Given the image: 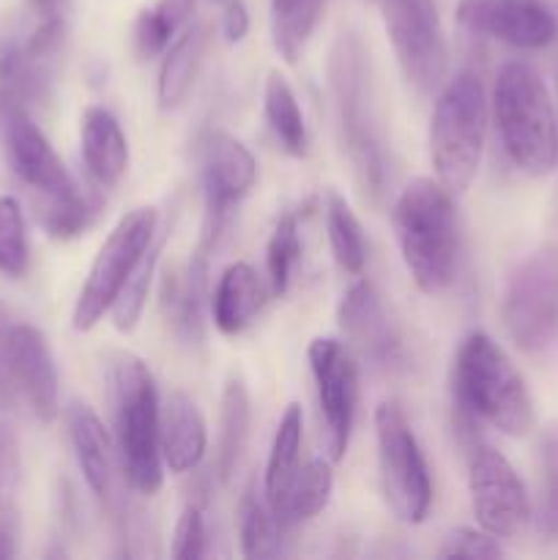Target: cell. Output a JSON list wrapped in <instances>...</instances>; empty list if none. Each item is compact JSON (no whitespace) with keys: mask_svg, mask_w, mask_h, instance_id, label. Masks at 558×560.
<instances>
[{"mask_svg":"<svg viewBox=\"0 0 558 560\" xmlns=\"http://www.w3.org/2000/svg\"><path fill=\"white\" fill-rule=\"evenodd\" d=\"M326 85L339 148L348 156L361 195L377 206L392 186V153L377 104L370 52L356 33L345 31L334 38L326 63Z\"/></svg>","mask_w":558,"mask_h":560,"instance_id":"1","label":"cell"},{"mask_svg":"<svg viewBox=\"0 0 558 560\" xmlns=\"http://www.w3.org/2000/svg\"><path fill=\"white\" fill-rule=\"evenodd\" d=\"M452 408L457 410L460 438L476 446L479 421H487L509 438H525L536 424L534 399L518 366L501 345L485 331L460 342L452 366Z\"/></svg>","mask_w":558,"mask_h":560,"instance_id":"2","label":"cell"},{"mask_svg":"<svg viewBox=\"0 0 558 560\" xmlns=\"http://www.w3.org/2000/svg\"><path fill=\"white\" fill-rule=\"evenodd\" d=\"M394 233L410 279L441 295L457 279L460 222L454 195L438 178H414L394 202Z\"/></svg>","mask_w":558,"mask_h":560,"instance_id":"3","label":"cell"},{"mask_svg":"<svg viewBox=\"0 0 558 560\" xmlns=\"http://www.w3.org/2000/svg\"><path fill=\"white\" fill-rule=\"evenodd\" d=\"M107 392L120 474L131 492L146 498L156 495L164 481L156 381L140 355L115 350L107 359Z\"/></svg>","mask_w":558,"mask_h":560,"instance_id":"4","label":"cell"},{"mask_svg":"<svg viewBox=\"0 0 558 560\" xmlns=\"http://www.w3.org/2000/svg\"><path fill=\"white\" fill-rule=\"evenodd\" d=\"M492 113L503 151L520 173L545 178L558 164V120L545 80L534 66L509 60L492 88Z\"/></svg>","mask_w":558,"mask_h":560,"instance_id":"5","label":"cell"},{"mask_svg":"<svg viewBox=\"0 0 558 560\" xmlns=\"http://www.w3.org/2000/svg\"><path fill=\"white\" fill-rule=\"evenodd\" d=\"M487 118L490 107L479 74L463 71L443 82L430 120V156L438 180L452 195H463L479 173Z\"/></svg>","mask_w":558,"mask_h":560,"instance_id":"6","label":"cell"},{"mask_svg":"<svg viewBox=\"0 0 558 560\" xmlns=\"http://www.w3.org/2000/svg\"><path fill=\"white\" fill-rule=\"evenodd\" d=\"M501 323L525 355H550L558 348V244L525 255L509 273L501 295Z\"/></svg>","mask_w":558,"mask_h":560,"instance_id":"7","label":"cell"},{"mask_svg":"<svg viewBox=\"0 0 558 560\" xmlns=\"http://www.w3.org/2000/svg\"><path fill=\"white\" fill-rule=\"evenodd\" d=\"M375 446L381 487L392 512L405 525L425 523L432 506L430 468L397 399L377 405Z\"/></svg>","mask_w":558,"mask_h":560,"instance_id":"8","label":"cell"},{"mask_svg":"<svg viewBox=\"0 0 558 560\" xmlns=\"http://www.w3.org/2000/svg\"><path fill=\"white\" fill-rule=\"evenodd\" d=\"M202 230L197 246L208 255L222 246L230 233L235 208L255 189L257 162L249 148L222 129H211L200 140Z\"/></svg>","mask_w":558,"mask_h":560,"instance_id":"9","label":"cell"},{"mask_svg":"<svg viewBox=\"0 0 558 560\" xmlns=\"http://www.w3.org/2000/svg\"><path fill=\"white\" fill-rule=\"evenodd\" d=\"M159 230V213L156 208L142 206L126 213L109 235L104 238L102 249L93 257L91 271H88L85 282H82L80 295H77L74 315H71V326L77 331H91L104 315H109L115 299H118L120 288L129 279L131 268L140 260L146 246Z\"/></svg>","mask_w":558,"mask_h":560,"instance_id":"10","label":"cell"},{"mask_svg":"<svg viewBox=\"0 0 558 560\" xmlns=\"http://www.w3.org/2000/svg\"><path fill=\"white\" fill-rule=\"evenodd\" d=\"M399 71L419 93L441 91L449 47L435 0H377Z\"/></svg>","mask_w":558,"mask_h":560,"instance_id":"11","label":"cell"},{"mask_svg":"<svg viewBox=\"0 0 558 560\" xmlns=\"http://www.w3.org/2000/svg\"><path fill=\"white\" fill-rule=\"evenodd\" d=\"M306 359L321 405V438L326 457L339 463L348 454L350 432H353L356 405H359V366L350 348L332 337L312 339Z\"/></svg>","mask_w":558,"mask_h":560,"instance_id":"12","label":"cell"},{"mask_svg":"<svg viewBox=\"0 0 558 560\" xmlns=\"http://www.w3.org/2000/svg\"><path fill=\"white\" fill-rule=\"evenodd\" d=\"M470 509L481 530L512 539L528 525L531 501L523 479L498 448L476 443L468 448Z\"/></svg>","mask_w":558,"mask_h":560,"instance_id":"13","label":"cell"},{"mask_svg":"<svg viewBox=\"0 0 558 560\" xmlns=\"http://www.w3.org/2000/svg\"><path fill=\"white\" fill-rule=\"evenodd\" d=\"M339 331L350 350L359 353L372 370L399 372L405 366V345L397 323L388 315L375 284L359 279L345 290L337 306Z\"/></svg>","mask_w":558,"mask_h":560,"instance_id":"14","label":"cell"},{"mask_svg":"<svg viewBox=\"0 0 558 560\" xmlns=\"http://www.w3.org/2000/svg\"><path fill=\"white\" fill-rule=\"evenodd\" d=\"M0 120L11 173L33 191L36 200H58L82 191L25 107L5 109Z\"/></svg>","mask_w":558,"mask_h":560,"instance_id":"15","label":"cell"},{"mask_svg":"<svg viewBox=\"0 0 558 560\" xmlns=\"http://www.w3.org/2000/svg\"><path fill=\"white\" fill-rule=\"evenodd\" d=\"M457 20L474 36L498 38L518 49H542L556 38L558 25L542 0H463Z\"/></svg>","mask_w":558,"mask_h":560,"instance_id":"16","label":"cell"},{"mask_svg":"<svg viewBox=\"0 0 558 560\" xmlns=\"http://www.w3.org/2000/svg\"><path fill=\"white\" fill-rule=\"evenodd\" d=\"M9 372L16 388L38 421L49 424L60 410L58 370L47 339L31 323H14L9 342Z\"/></svg>","mask_w":558,"mask_h":560,"instance_id":"17","label":"cell"},{"mask_svg":"<svg viewBox=\"0 0 558 560\" xmlns=\"http://www.w3.org/2000/svg\"><path fill=\"white\" fill-rule=\"evenodd\" d=\"M66 427H69L71 448H74L77 465H80L88 490L102 506L118 509L120 498L118 487H115V474L120 470L118 448H115V441L104 421L98 419L91 405L71 402L66 410Z\"/></svg>","mask_w":558,"mask_h":560,"instance_id":"18","label":"cell"},{"mask_svg":"<svg viewBox=\"0 0 558 560\" xmlns=\"http://www.w3.org/2000/svg\"><path fill=\"white\" fill-rule=\"evenodd\" d=\"M208 257L211 255L197 246L189 262L170 268L164 273L162 288H159V299H162V312L170 331L189 348H197L206 339Z\"/></svg>","mask_w":558,"mask_h":560,"instance_id":"19","label":"cell"},{"mask_svg":"<svg viewBox=\"0 0 558 560\" xmlns=\"http://www.w3.org/2000/svg\"><path fill=\"white\" fill-rule=\"evenodd\" d=\"M208 427L200 408L186 392L167 394L159 405V452L170 474H189L202 463Z\"/></svg>","mask_w":558,"mask_h":560,"instance_id":"20","label":"cell"},{"mask_svg":"<svg viewBox=\"0 0 558 560\" xmlns=\"http://www.w3.org/2000/svg\"><path fill=\"white\" fill-rule=\"evenodd\" d=\"M82 162L102 189L118 184L129 167V142L118 118L104 107H88L80 118Z\"/></svg>","mask_w":558,"mask_h":560,"instance_id":"21","label":"cell"},{"mask_svg":"<svg viewBox=\"0 0 558 560\" xmlns=\"http://www.w3.org/2000/svg\"><path fill=\"white\" fill-rule=\"evenodd\" d=\"M252 427V399L246 392V383L239 375H230L219 399V432H217V457L213 470L219 481L228 485L241 468V459L246 454Z\"/></svg>","mask_w":558,"mask_h":560,"instance_id":"22","label":"cell"},{"mask_svg":"<svg viewBox=\"0 0 558 560\" xmlns=\"http://www.w3.org/2000/svg\"><path fill=\"white\" fill-rule=\"evenodd\" d=\"M263 306V282L249 262H233L222 271L211 295L213 326L224 337L244 331Z\"/></svg>","mask_w":558,"mask_h":560,"instance_id":"23","label":"cell"},{"mask_svg":"<svg viewBox=\"0 0 558 560\" xmlns=\"http://www.w3.org/2000/svg\"><path fill=\"white\" fill-rule=\"evenodd\" d=\"M208 47V27L202 22L186 27L167 49H164L162 69H159L156 96L162 109H175L186 102L200 74L202 58Z\"/></svg>","mask_w":558,"mask_h":560,"instance_id":"24","label":"cell"},{"mask_svg":"<svg viewBox=\"0 0 558 560\" xmlns=\"http://www.w3.org/2000/svg\"><path fill=\"white\" fill-rule=\"evenodd\" d=\"M301 441H304V413H301L299 402H290L279 419L277 432H274L266 474H263V495H266L271 512H277L290 481L299 474Z\"/></svg>","mask_w":558,"mask_h":560,"instance_id":"25","label":"cell"},{"mask_svg":"<svg viewBox=\"0 0 558 560\" xmlns=\"http://www.w3.org/2000/svg\"><path fill=\"white\" fill-rule=\"evenodd\" d=\"M334 492V470L332 459H310L299 468L295 479L290 481L288 492H284L282 503L274 512L279 528H295V525L306 523V520L317 517L323 509L328 506Z\"/></svg>","mask_w":558,"mask_h":560,"instance_id":"26","label":"cell"},{"mask_svg":"<svg viewBox=\"0 0 558 560\" xmlns=\"http://www.w3.org/2000/svg\"><path fill=\"white\" fill-rule=\"evenodd\" d=\"M197 0H156L151 9H142L135 20L131 44L140 60H151L164 55L175 33L191 20Z\"/></svg>","mask_w":558,"mask_h":560,"instance_id":"27","label":"cell"},{"mask_svg":"<svg viewBox=\"0 0 558 560\" xmlns=\"http://www.w3.org/2000/svg\"><path fill=\"white\" fill-rule=\"evenodd\" d=\"M263 113H266L268 129L274 131L282 151L290 156H304L306 153V124L304 113L299 107L293 88L279 71H271L263 88Z\"/></svg>","mask_w":558,"mask_h":560,"instance_id":"28","label":"cell"},{"mask_svg":"<svg viewBox=\"0 0 558 560\" xmlns=\"http://www.w3.org/2000/svg\"><path fill=\"white\" fill-rule=\"evenodd\" d=\"M167 235H170V228L156 230V235H153L151 244L146 246V252L140 255V260H137L135 268H131L129 279H126L124 288H120L113 310H109L113 326L118 328L120 334H131L137 328V323H140L142 310H146V301H148V290H151L153 277H156L159 257H162Z\"/></svg>","mask_w":558,"mask_h":560,"instance_id":"29","label":"cell"},{"mask_svg":"<svg viewBox=\"0 0 558 560\" xmlns=\"http://www.w3.org/2000/svg\"><path fill=\"white\" fill-rule=\"evenodd\" d=\"M20 446L9 427L0 424V560L16 556L20 541Z\"/></svg>","mask_w":558,"mask_h":560,"instance_id":"30","label":"cell"},{"mask_svg":"<svg viewBox=\"0 0 558 560\" xmlns=\"http://www.w3.org/2000/svg\"><path fill=\"white\" fill-rule=\"evenodd\" d=\"M323 0H271V38L277 52L295 63L321 20Z\"/></svg>","mask_w":558,"mask_h":560,"instance_id":"31","label":"cell"},{"mask_svg":"<svg viewBox=\"0 0 558 560\" xmlns=\"http://www.w3.org/2000/svg\"><path fill=\"white\" fill-rule=\"evenodd\" d=\"M326 230L337 266L342 268L345 273H350V277H359L367 266V238L359 217H356L353 208L348 206L345 197L328 195Z\"/></svg>","mask_w":558,"mask_h":560,"instance_id":"32","label":"cell"},{"mask_svg":"<svg viewBox=\"0 0 558 560\" xmlns=\"http://www.w3.org/2000/svg\"><path fill=\"white\" fill-rule=\"evenodd\" d=\"M279 528L266 495H257L255 490H246L239 503V541L244 558H277L282 552L279 547Z\"/></svg>","mask_w":558,"mask_h":560,"instance_id":"33","label":"cell"},{"mask_svg":"<svg viewBox=\"0 0 558 560\" xmlns=\"http://www.w3.org/2000/svg\"><path fill=\"white\" fill-rule=\"evenodd\" d=\"M98 213L96 197L77 191L71 197H58V200H36V219L44 233L58 241L77 238L91 228Z\"/></svg>","mask_w":558,"mask_h":560,"instance_id":"34","label":"cell"},{"mask_svg":"<svg viewBox=\"0 0 558 560\" xmlns=\"http://www.w3.org/2000/svg\"><path fill=\"white\" fill-rule=\"evenodd\" d=\"M301 255L299 238V217L293 211H284L277 219L271 230V238L266 246V271H268V290L271 295H284L293 279V268Z\"/></svg>","mask_w":558,"mask_h":560,"instance_id":"35","label":"cell"},{"mask_svg":"<svg viewBox=\"0 0 558 560\" xmlns=\"http://www.w3.org/2000/svg\"><path fill=\"white\" fill-rule=\"evenodd\" d=\"M31 266V244L22 208L14 197H0V273L9 279H20Z\"/></svg>","mask_w":558,"mask_h":560,"instance_id":"36","label":"cell"},{"mask_svg":"<svg viewBox=\"0 0 558 560\" xmlns=\"http://www.w3.org/2000/svg\"><path fill=\"white\" fill-rule=\"evenodd\" d=\"M542 523L550 536H558V427L542 438Z\"/></svg>","mask_w":558,"mask_h":560,"instance_id":"37","label":"cell"},{"mask_svg":"<svg viewBox=\"0 0 558 560\" xmlns=\"http://www.w3.org/2000/svg\"><path fill=\"white\" fill-rule=\"evenodd\" d=\"M170 552L175 560H197L206 556V512L200 501H189L181 512Z\"/></svg>","mask_w":558,"mask_h":560,"instance_id":"38","label":"cell"},{"mask_svg":"<svg viewBox=\"0 0 558 560\" xmlns=\"http://www.w3.org/2000/svg\"><path fill=\"white\" fill-rule=\"evenodd\" d=\"M441 558H501L503 547L498 545V536L487 530L460 528L446 539V545L438 552Z\"/></svg>","mask_w":558,"mask_h":560,"instance_id":"39","label":"cell"},{"mask_svg":"<svg viewBox=\"0 0 558 560\" xmlns=\"http://www.w3.org/2000/svg\"><path fill=\"white\" fill-rule=\"evenodd\" d=\"M11 328H14V320H11L9 306L0 301V408L14 402L16 388L11 383L9 372V342H11Z\"/></svg>","mask_w":558,"mask_h":560,"instance_id":"40","label":"cell"},{"mask_svg":"<svg viewBox=\"0 0 558 560\" xmlns=\"http://www.w3.org/2000/svg\"><path fill=\"white\" fill-rule=\"evenodd\" d=\"M222 33L230 44L244 42L249 33V11H246L244 0H228L222 5Z\"/></svg>","mask_w":558,"mask_h":560,"instance_id":"41","label":"cell"},{"mask_svg":"<svg viewBox=\"0 0 558 560\" xmlns=\"http://www.w3.org/2000/svg\"><path fill=\"white\" fill-rule=\"evenodd\" d=\"M208 3H213V5H224V3H228V0H208Z\"/></svg>","mask_w":558,"mask_h":560,"instance_id":"42","label":"cell"},{"mask_svg":"<svg viewBox=\"0 0 558 560\" xmlns=\"http://www.w3.org/2000/svg\"><path fill=\"white\" fill-rule=\"evenodd\" d=\"M375 3H377V0H375Z\"/></svg>","mask_w":558,"mask_h":560,"instance_id":"43","label":"cell"}]
</instances>
